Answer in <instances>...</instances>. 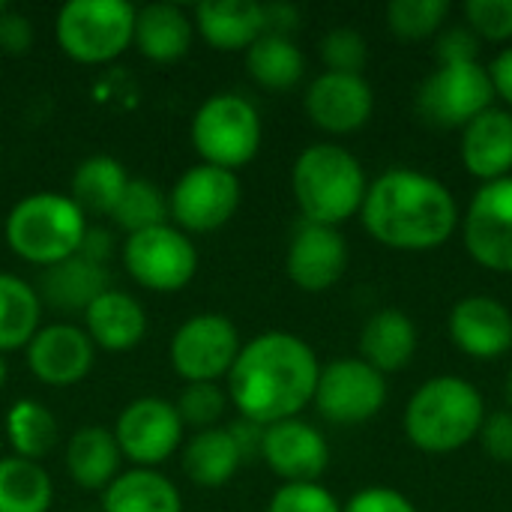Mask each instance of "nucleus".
I'll list each match as a JSON object with an SVG mask.
<instances>
[{
    "instance_id": "obj_28",
    "label": "nucleus",
    "mask_w": 512,
    "mask_h": 512,
    "mask_svg": "<svg viewBox=\"0 0 512 512\" xmlns=\"http://www.w3.org/2000/svg\"><path fill=\"white\" fill-rule=\"evenodd\" d=\"M102 512H183V498L159 471L135 468L102 492Z\"/></svg>"
},
{
    "instance_id": "obj_44",
    "label": "nucleus",
    "mask_w": 512,
    "mask_h": 512,
    "mask_svg": "<svg viewBox=\"0 0 512 512\" xmlns=\"http://www.w3.org/2000/svg\"><path fill=\"white\" fill-rule=\"evenodd\" d=\"M489 69V78H492V87H495V96H501L507 105H512V45L501 48L492 60Z\"/></svg>"
},
{
    "instance_id": "obj_15",
    "label": "nucleus",
    "mask_w": 512,
    "mask_h": 512,
    "mask_svg": "<svg viewBox=\"0 0 512 512\" xmlns=\"http://www.w3.org/2000/svg\"><path fill=\"white\" fill-rule=\"evenodd\" d=\"M288 279L309 294L330 291L348 270V243L339 228L303 222L285 255Z\"/></svg>"
},
{
    "instance_id": "obj_42",
    "label": "nucleus",
    "mask_w": 512,
    "mask_h": 512,
    "mask_svg": "<svg viewBox=\"0 0 512 512\" xmlns=\"http://www.w3.org/2000/svg\"><path fill=\"white\" fill-rule=\"evenodd\" d=\"M342 512H417V507L396 489H387V486H372V489H363L357 492Z\"/></svg>"
},
{
    "instance_id": "obj_41",
    "label": "nucleus",
    "mask_w": 512,
    "mask_h": 512,
    "mask_svg": "<svg viewBox=\"0 0 512 512\" xmlns=\"http://www.w3.org/2000/svg\"><path fill=\"white\" fill-rule=\"evenodd\" d=\"M480 444L483 453L495 462L512 465V411H495L486 414L483 426H480Z\"/></svg>"
},
{
    "instance_id": "obj_45",
    "label": "nucleus",
    "mask_w": 512,
    "mask_h": 512,
    "mask_svg": "<svg viewBox=\"0 0 512 512\" xmlns=\"http://www.w3.org/2000/svg\"><path fill=\"white\" fill-rule=\"evenodd\" d=\"M228 432H231V438L237 441V447H240V453H243V459H249V456H261V441H264V426H258V423H252V420H237V423H231L228 426Z\"/></svg>"
},
{
    "instance_id": "obj_16",
    "label": "nucleus",
    "mask_w": 512,
    "mask_h": 512,
    "mask_svg": "<svg viewBox=\"0 0 512 512\" xmlns=\"http://www.w3.org/2000/svg\"><path fill=\"white\" fill-rule=\"evenodd\" d=\"M303 105H306L309 120L318 129L345 135V132H357L360 126H366L375 108V93L363 75L321 72L318 78H312Z\"/></svg>"
},
{
    "instance_id": "obj_46",
    "label": "nucleus",
    "mask_w": 512,
    "mask_h": 512,
    "mask_svg": "<svg viewBox=\"0 0 512 512\" xmlns=\"http://www.w3.org/2000/svg\"><path fill=\"white\" fill-rule=\"evenodd\" d=\"M297 9L288 3H270L264 6V33H276V36H288L297 27Z\"/></svg>"
},
{
    "instance_id": "obj_26",
    "label": "nucleus",
    "mask_w": 512,
    "mask_h": 512,
    "mask_svg": "<svg viewBox=\"0 0 512 512\" xmlns=\"http://www.w3.org/2000/svg\"><path fill=\"white\" fill-rule=\"evenodd\" d=\"M120 459L114 432L102 426H81L66 447V471L87 492H105L120 477Z\"/></svg>"
},
{
    "instance_id": "obj_11",
    "label": "nucleus",
    "mask_w": 512,
    "mask_h": 512,
    "mask_svg": "<svg viewBox=\"0 0 512 512\" xmlns=\"http://www.w3.org/2000/svg\"><path fill=\"white\" fill-rule=\"evenodd\" d=\"M240 348L234 321L216 312L192 315L171 336V366L186 384H216L228 378Z\"/></svg>"
},
{
    "instance_id": "obj_10",
    "label": "nucleus",
    "mask_w": 512,
    "mask_h": 512,
    "mask_svg": "<svg viewBox=\"0 0 512 512\" xmlns=\"http://www.w3.org/2000/svg\"><path fill=\"white\" fill-rule=\"evenodd\" d=\"M240 198L243 186L234 171L201 162L180 174L168 195V210L183 234H210L234 219Z\"/></svg>"
},
{
    "instance_id": "obj_4",
    "label": "nucleus",
    "mask_w": 512,
    "mask_h": 512,
    "mask_svg": "<svg viewBox=\"0 0 512 512\" xmlns=\"http://www.w3.org/2000/svg\"><path fill=\"white\" fill-rule=\"evenodd\" d=\"M291 189L306 222L339 228L360 213L369 180L351 150L339 144H309L291 168Z\"/></svg>"
},
{
    "instance_id": "obj_48",
    "label": "nucleus",
    "mask_w": 512,
    "mask_h": 512,
    "mask_svg": "<svg viewBox=\"0 0 512 512\" xmlns=\"http://www.w3.org/2000/svg\"><path fill=\"white\" fill-rule=\"evenodd\" d=\"M504 399H507V411H512V369L507 372V381H504Z\"/></svg>"
},
{
    "instance_id": "obj_37",
    "label": "nucleus",
    "mask_w": 512,
    "mask_h": 512,
    "mask_svg": "<svg viewBox=\"0 0 512 512\" xmlns=\"http://www.w3.org/2000/svg\"><path fill=\"white\" fill-rule=\"evenodd\" d=\"M228 405V393H222L216 384H186L177 399V414L183 426H195L198 432L213 429Z\"/></svg>"
},
{
    "instance_id": "obj_1",
    "label": "nucleus",
    "mask_w": 512,
    "mask_h": 512,
    "mask_svg": "<svg viewBox=\"0 0 512 512\" xmlns=\"http://www.w3.org/2000/svg\"><path fill=\"white\" fill-rule=\"evenodd\" d=\"M321 363L309 342L285 330H267L246 342L228 372V402L243 420L273 426L300 417L315 399Z\"/></svg>"
},
{
    "instance_id": "obj_47",
    "label": "nucleus",
    "mask_w": 512,
    "mask_h": 512,
    "mask_svg": "<svg viewBox=\"0 0 512 512\" xmlns=\"http://www.w3.org/2000/svg\"><path fill=\"white\" fill-rule=\"evenodd\" d=\"M78 255H84L87 261H93V264H102V267H105V261H108V255H111V234H108V231H102V228H87V234H84V240H81Z\"/></svg>"
},
{
    "instance_id": "obj_31",
    "label": "nucleus",
    "mask_w": 512,
    "mask_h": 512,
    "mask_svg": "<svg viewBox=\"0 0 512 512\" xmlns=\"http://www.w3.org/2000/svg\"><path fill=\"white\" fill-rule=\"evenodd\" d=\"M249 75L267 90H288L306 72V57L291 36L264 33L246 48Z\"/></svg>"
},
{
    "instance_id": "obj_2",
    "label": "nucleus",
    "mask_w": 512,
    "mask_h": 512,
    "mask_svg": "<svg viewBox=\"0 0 512 512\" xmlns=\"http://www.w3.org/2000/svg\"><path fill=\"white\" fill-rule=\"evenodd\" d=\"M360 219L381 246L426 252L450 240L459 225V204L438 177L399 165L369 183Z\"/></svg>"
},
{
    "instance_id": "obj_30",
    "label": "nucleus",
    "mask_w": 512,
    "mask_h": 512,
    "mask_svg": "<svg viewBox=\"0 0 512 512\" xmlns=\"http://www.w3.org/2000/svg\"><path fill=\"white\" fill-rule=\"evenodd\" d=\"M42 300L36 288L12 273H0V354L27 348L39 333Z\"/></svg>"
},
{
    "instance_id": "obj_38",
    "label": "nucleus",
    "mask_w": 512,
    "mask_h": 512,
    "mask_svg": "<svg viewBox=\"0 0 512 512\" xmlns=\"http://www.w3.org/2000/svg\"><path fill=\"white\" fill-rule=\"evenodd\" d=\"M267 512H342V504L318 483H282L273 492Z\"/></svg>"
},
{
    "instance_id": "obj_40",
    "label": "nucleus",
    "mask_w": 512,
    "mask_h": 512,
    "mask_svg": "<svg viewBox=\"0 0 512 512\" xmlns=\"http://www.w3.org/2000/svg\"><path fill=\"white\" fill-rule=\"evenodd\" d=\"M438 63H468L480 57V36L468 24H453L438 33L435 42Z\"/></svg>"
},
{
    "instance_id": "obj_19",
    "label": "nucleus",
    "mask_w": 512,
    "mask_h": 512,
    "mask_svg": "<svg viewBox=\"0 0 512 512\" xmlns=\"http://www.w3.org/2000/svg\"><path fill=\"white\" fill-rule=\"evenodd\" d=\"M450 339L468 357H504L512 348V312L489 294H468L450 309Z\"/></svg>"
},
{
    "instance_id": "obj_14",
    "label": "nucleus",
    "mask_w": 512,
    "mask_h": 512,
    "mask_svg": "<svg viewBox=\"0 0 512 512\" xmlns=\"http://www.w3.org/2000/svg\"><path fill=\"white\" fill-rule=\"evenodd\" d=\"M468 255L495 273H512V174L483 183L462 225Z\"/></svg>"
},
{
    "instance_id": "obj_34",
    "label": "nucleus",
    "mask_w": 512,
    "mask_h": 512,
    "mask_svg": "<svg viewBox=\"0 0 512 512\" xmlns=\"http://www.w3.org/2000/svg\"><path fill=\"white\" fill-rule=\"evenodd\" d=\"M168 195L150 183V180H129L120 204L114 207L111 219L126 231V234H138L156 225H168Z\"/></svg>"
},
{
    "instance_id": "obj_27",
    "label": "nucleus",
    "mask_w": 512,
    "mask_h": 512,
    "mask_svg": "<svg viewBox=\"0 0 512 512\" xmlns=\"http://www.w3.org/2000/svg\"><path fill=\"white\" fill-rule=\"evenodd\" d=\"M180 465H183V474L195 486L219 489V486L234 480V474L243 465V453H240V447H237V441L231 438L228 429L213 426V429L195 432L183 444Z\"/></svg>"
},
{
    "instance_id": "obj_24",
    "label": "nucleus",
    "mask_w": 512,
    "mask_h": 512,
    "mask_svg": "<svg viewBox=\"0 0 512 512\" xmlns=\"http://www.w3.org/2000/svg\"><path fill=\"white\" fill-rule=\"evenodd\" d=\"M192 18L174 3H147L135 9L132 45L153 63H174L192 48Z\"/></svg>"
},
{
    "instance_id": "obj_5",
    "label": "nucleus",
    "mask_w": 512,
    "mask_h": 512,
    "mask_svg": "<svg viewBox=\"0 0 512 512\" xmlns=\"http://www.w3.org/2000/svg\"><path fill=\"white\" fill-rule=\"evenodd\" d=\"M87 234V216L81 207L60 192H36L21 198L6 216L9 249L39 267L60 264L78 255Z\"/></svg>"
},
{
    "instance_id": "obj_9",
    "label": "nucleus",
    "mask_w": 512,
    "mask_h": 512,
    "mask_svg": "<svg viewBox=\"0 0 512 512\" xmlns=\"http://www.w3.org/2000/svg\"><path fill=\"white\" fill-rule=\"evenodd\" d=\"M123 264L141 288L156 294H171L195 279L198 252L189 234H183L180 228L156 225L126 237Z\"/></svg>"
},
{
    "instance_id": "obj_20",
    "label": "nucleus",
    "mask_w": 512,
    "mask_h": 512,
    "mask_svg": "<svg viewBox=\"0 0 512 512\" xmlns=\"http://www.w3.org/2000/svg\"><path fill=\"white\" fill-rule=\"evenodd\" d=\"M462 165L483 183L512 174V111L486 108L462 129Z\"/></svg>"
},
{
    "instance_id": "obj_33",
    "label": "nucleus",
    "mask_w": 512,
    "mask_h": 512,
    "mask_svg": "<svg viewBox=\"0 0 512 512\" xmlns=\"http://www.w3.org/2000/svg\"><path fill=\"white\" fill-rule=\"evenodd\" d=\"M6 438L18 459L39 462L57 444V420L36 399H18L6 414Z\"/></svg>"
},
{
    "instance_id": "obj_13",
    "label": "nucleus",
    "mask_w": 512,
    "mask_h": 512,
    "mask_svg": "<svg viewBox=\"0 0 512 512\" xmlns=\"http://www.w3.org/2000/svg\"><path fill=\"white\" fill-rule=\"evenodd\" d=\"M183 429L186 426L177 414V405L159 396H141L120 411L114 423V438L123 459L153 471L177 453Z\"/></svg>"
},
{
    "instance_id": "obj_29",
    "label": "nucleus",
    "mask_w": 512,
    "mask_h": 512,
    "mask_svg": "<svg viewBox=\"0 0 512 512\" xmlns=\"http://www.w3.org/2000/svg\"><path fill=\"white\" fill-rule=\"evenodd\" d=\"M129 174L123 168L120 159L114 156H87L75 174H72V201L81 207V213H96V216H111L114 207L120 204L126 186H129Z\"/></svg>"
},
{
    "instance_id": "obj_8",
    "label": "nucleus",
    "mask_w": 512,
    "mask_h": 512,
    "mask_svg": "<svg viewBox=\"0 0 512 512\" xmlns=\"http://www.w3.org/2000/svg\"><path fill=\"white\" fill-rule=\"evenodd\" d=\"M495 87L480 60L438 63L417 87V111L438 129H465L477 114L492 108Z\"/></svg>"
},
{
    "instance_id": "obj_12",
    "label": "nucleus",
    "mask_w": 512,
    "mask_h": 512,
    "mask_svg": "<svg viewBox=\"0 0 512 512\" xmlns=\"http://www.w3.org/2000/svg\"><path fill=\"white\" fill-rule=\"evenodd\" d=\"M312 402L324 420L336 426H357L384 408L387 381L363 357H336L321 366Z\"/></svg>"
},
{
    "instance_id": "obj_43",
    "label": "nucleus",
    "mask_w": 512,
    "mask_h": 512,
    "mask_svg": "<svg viewBox=\"0 0 512 512\" xmlns=\"http://www.w3.org/2000/svg\"><path fill=\"white\" fill-rule=\"evenodd\" d=\"M33 48V24L27 15L21 12H12L6 9L0 15V51L18 57V54H27Z\"/></svg>"
},
{
    "instance_id": "obj_18",
    "label": "nucleus",
    "mask_w": 512,
    "mask_h": 512,
    "mask_svg": "<svg viewBox=\"0 0 512 512\" xmlns=\"http://www.w3.org/2000/svg\"><path fill=\"white\" fill-rule=\"evenodd\" d=\"M96 345L75 324H48L27 345L30 372L48 387H72L93 369Z\"/></svg>"
},
{
    "instance_id": "obj_6",
    "label": "nucleus",
    "mask_w": 512,
    "mask_h": 512,
    "mask_svg": "<svg viewBox=\"0 0 512 512\" xmlns=\"http://www.w3.org/2000/svg\"><path fill=\"white\" fill-rule=\"evenodd\" d=\"M57 45L75 63H108L132 45L135 6L126 0H69L57 12Z\"/></svg>"
},
{
    "instance_id": "obj_35",
    "label": "nucleus",
    "mask_w": 512,
    "mask_h": 512,
    "mask_svg": "<svg viewBox=\"0 0 512 512\" xmlns=\"http://www.w3.org/2000/svg\"><path fill=\"white\" fill-rule=\"evenodd\" d=\"M450 15L447 0H390L387 24L402 39H426L444 30V18Z\"/></svg>"
},
{
    "instance_id": "obj_32",
    "label": "nucleus",
    "mask_w": 512,
    "mask_h": 512,
    "mask_svg": "<svg viewBox=\"0 0 512 512\" xmlns=\"http://www.w3.org/2000/svg\"><path fill=\"white\" fill-rule=\"evenodd\" d=\"M54 486L39 462L18 456L0 459V512H48Z\"/></svg>"
},
{
    "instance_id": "obj_22",
    "label": "nucleus",
    "mask_w": 512,
    "mask_h": 512,
    "mask_svg": "<svg viewBox=\"0 0 512 512\" xmlns=\"http://www.w3.org/2000/svg\"><path fill=\"white\" fill-rule=\"evenodd\" d=\"M108 285V270L102 264L87 261L84 255H72L60 264L45 267L42 279H39V300L48 303L54 312L60 315H72V312H87V306L105 294Z\"/></svg>"
},
{
    "instance_id": "obj_23",
    "label": "nucleus",
    "mask_w": 512,
    "mask_h": 512,
    "mask_svg": "<svg viewBox=\"0 0 512 512\" xmlns=\"http://www.w3.org/2000/svg\"><path fill=\"white\" fill-rule=\"evenodd\" d=\"M195 27L219 51H246L264 36V6L255 0H207L195 6Z\"/></svg>"
},
{
    "instance_id": "obj_3",
    "label": "nucleus",
    "mask_w": 512,
    "mask_h": 512,
    "mask_svg": "<svg viewBox=\"0 0 512 512\" xmlns=\"http://www.w3.org/2000/svg\"><path fill=\"white\" fill-rule=\"evenodd\" d=\"M483 393L462 375H435L405 405V435L423 453H453L480 435Z\"/></svg>"
},
{
    "instance_id": "obj_49",
    "label": "nucleus",
    "mask_w": 512,
    "mask_h": 512,
    "mask_svg": "<svg viewBox=\"0 0 512 512\" xmlns=\"http://www.w3.org/2000/svg\"><path fill=\"white\" fill-rule=\"evenodd\" d=\"M3 384H6V360L0 354V390H3Z\"/></svg>"
},
{
    "instance_id": "obj_39",
    "label": "nucleus",
    "mask_w": 512,
    "mask_h": 512,
    "mask_svg": "<svg viewBox=\"0 0 512 512\" xmlns=\"http://www.w3.org/2000/svg\"><path fill=\"white\" fill-rule=\"evenodd\" d=\"M465 18L480 39H512V0H468Z\"/></svg>"
},
{
    "instance_id": "obj_36",
    "label": "nucleus",
    "mask_w": 512,
    "mask_h": 512,
    "mask_svg": "<svg viewBox=\"0 0 512 512\" xmlns=\"http://www.w3.org/2000/svg\"><path fill=\"white\" fill-rule=\"evenodd\" d=\"M321 60L327 63V72L363 75V66L369 63V45L360 30L333 27L321 39Z\"/></svg>"
},
{
    "instance_id": "obj_21",
    "label": "nucleus",
    "mask_w": 512,
    "mask_h": 512,
    "mask_svg": "<svg viewBox=\"0 0 512 512\" xmlns=\"http://www.w3.org/2000/svg\"><path fill=\"white\" fill-rule=\"evenodd\" d=\"M84 333L105 351H132L147 333V312L132 294L108 288L87 306Z\"/></svg>"
},
{
    "instance_id": "obj_17",
    "label": "nucleus",
    "mask_w": 512,
    "mask_h": 512,
    "mask_svg": "<svg viewBox=\"0 0 512 512\" xmlns=\"http://www.w3.org/2000/svg\"><path fill=\"white\" fill-rule=\"evenodd\" d=\"M261 459L285 483H315L330 465V447L312 423L291 417L264 426Z\"/></svg>"
},
{
    "instance_id": "obj_7",
    "label": "nucleus",
    "mask_w": 512,
    "mask_h": 512,
    "mask_svg": "<svg viewBox=\"0 0 512 512\" xmlns=\"http://www.w3.org/2000/svg\"><path fill=\"white\" fill-rule=\"evenodd\" d=\"M192 144L204 165L237 174V168L258 156L261 114L246 96L216 93L192 117Z\"/></svg>"
},
{
    "instance_id": "obj_25",
    "label": "nucleus",
    "mask_w": 512,
    "mask_h": 512,
    "mask_svg": "<svg viewBox=\"0 0 512 512\" xmlns=\"http://www.w3.org/2000/svg\"><path fill=\"white\" fill-rule=\"evenodd\" d=\"M420 336L417 324L402 309H381L375 312L360 333V357L375 366L381 375L405 369L417 354Z\"/></svg>"
}]
</instances>
